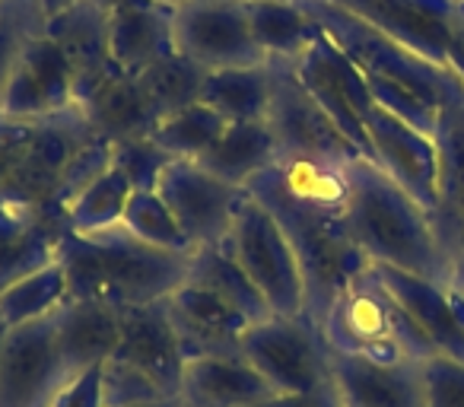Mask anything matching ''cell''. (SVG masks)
I'll return each instance as SVG.
<instances>
[{
  "label": "cell",
  "instance_id": "cell-28",
  "mask_svg": "<svg viewBox=\"0 0 464 407\" xmlns=\"http://www.w3.org/2000/svg\"><path fill=\"white\" fill-rule=\"evenodd\" d=\"M252 35L267 61H299L322 35V26L299 0H246Z\"/></svg>",
  "mask_w": 464,
  "mask_h": 407
},
{
  "label": "cell",
  "instance_id": "cell-24",
  "mask_svg": "<svg viewBox=\"0 0 464 407\" xmlns=\"http://www.w3.org/2000/svg\"><path fill=\"white\" fill-rule=\"evenodd\" d=\"M267 394H274V388L242 354L188 360L179 388L188 407H248Z\"/></svg>",
  "mask_w": 464,
  "mask_h": 407
},
{
  "label": "cell",
  "instance_id": "cell-29",
  "mask_svg": "<svg viewBox=\"0 0 464 407\" xmlns=\"http://www.w3.org/2000/svg\"><path fill=\"white\" fill-rule=\"evenodd\" d=\"M194 162L229 185L248 188L255 175L277 162V143L265 121H229L219 141Z\"/></svg>",
  "mask_w": 464,
  "mask_h": 407
},
{
  "label": "cell",
  "instance_id": "cell-8",
  "mask_svg": "<svg viewBox=\"0 0 464 407\" xmlns=\"http://www.w3.org/2000/svg\"><path fill=\"white\" fill-rule=\"evenodd\" d=\"M242 356L274 392H318L331 385L328 344L309 315H271L242 337Z\"/></svg>",
  "mask_w": 464,
  "mask_h": 407
},
{
  "label": "cell",
  "instance_id": "cell-4",
  "mask_svg": "<svg viewBox=\"0 0 464 407\" xmlns=\"http://www.w3.org/2000/svg\"><path fill=\"white\" fill-rule=\"evenodd\" d=\"M318 331L328 350L372 363H423L436 354L372 265L337 293L318 322Z\"/></svg>",
  "mask_w": 464,
  "mask_h": 407
},
{
  "label": "cell",
  "instance_id": "cell-22",
  "mask_svg": "<svg viewBox=\"0 0 464 407\" xmlns=\"http://www.w3.org/2000/svg\"><path fill=\"white\" fill-rule=\"evenodd\" d=\"M64 214L0 204V293L58 261Z\"/></svg>",
  "mask_w": 464,
  "mask_h": 407
},
{
  "label": "cell",
  "instance_id": "cell-42",
  "mask_svg": "<svg viewBox=\"0 0 464 407\" xmlns=\"http://www.w3.org/2000/svg\"><path fill=\"white\" fill-rule=\"evenodd\" d=\"M48 407H102V392H99V366L90 373L77 375L58 392V398Z\"/></svg>",
  "mask_w": 464,
  "mask_h": 407
},
{
  "label": "cell",
  "instance_id": "cell-25",
  "mask_svg": "<svg viewBox=\"0 0 464 407\" xmlns=\"http://www.w3.org/2000/svg\"><path fill=\"white\" fill-rule=\"evenodd\" d=\"M109 52L111 61L128 73H143L147 67L179 54L172 10L156 0H137L109 14Z\"/></svg>",
  "mask_w": 464,
  "mask_h": 407
},
{
  "label": "cell",
  "instance_id": "cell-20",
  "mask_svg": "<svg viewBox=\"0 0 464 407\" xmlns=\"http://www.w3.org/2000/svg\"><path fill=\"white\" fill-rule=\"evenodd\" d=\"M328 363L343 407H426L423 363H372L334 350Z\"/></svg>",
  "mask_w": 464,
  "mask_h": 407
},
{
  "label": "cell",
  "instance_id": "cell-17",
  "mask_svg": "<svg viewBox=\"0 0 464 407\" xmlns=\"http://www.w3.org/2000/svg\"><path fill=\"white\" fill-rule=\"evenodd\" d=\"M166 312L185 360L242 354V337L252 328V322L239 309H232L217 293L204 290L191 280H185L166 299Z\"/></svg>",
  "mask_w": 464,
  "mask_h": 407
},
{
  "label": "cell",
  "instance_id": "cell-26",
  "mask_svg": "<svg viewBox=\"0 0 464 407\" xmlns=\"http://www.w3.org/2000/svg\"><path fill=\"white\" fill-rule=\"evenodd\" d=\"M54 331H58L61 356L77 379V375L102 366L115 354L118 341H121V309L90 303V299H67L54 312Z\"/></svg>",
  "mask_w": 464,
  "mask_h": 407
},
{
  "label": "cell",
  "instance_id": "cell-40",
  "mask_svg": "<svg viewBox=\"0 0 464 407\" xmlns=\"http://www.w3.org/2000/svg\"><path fill=\"white\" fill-rule=\"evenodd\" d=\"M366 83H369V92H372L375 105H382L385 111H392L394 118L407 121L411 128H417V131H423V134L436 137L439 105L426 102V99H420L417 92L404 90V86H398V83H388V80L366 77Z\"/></svg>",
  "mask_w": 464,
  "mask_h": 407
},
{
  "label": "cell",
  "instance_id": "cell-14",
  "mask_svg": "<svg viewBox=\"0 0 464 407\" xmlns=\"http://www.w3.org/2000/svg\"><path fill=\"white\" fill-rule=\"evenodd\" d=\"M362 128L369 134L375 166L392 181H398L420 208L432 214V208H436V188H439L436 137L411 128V124L394 118L382 105H372L362 115Z\"/></svg>",
  "mask_w": 464,
  "mask_h": 407
},
{
  "label": "cell",
  "instance_id": "cell-1",
  "mask_svg": "<svg viewBox=\"0 0 464 407\" xmlns=\"http://www.w3.org/2000/svg\"><path fill=\"white\" fill-rule=\"evenodd\" d=\"M58 265L67 277V299H90L124 312L166 303L185 284L191 255L147 246L118 223L99 233L64 229Z\"/></svg>",
  "mask_w": 464,
  "mask_h": 407
},
{
  "label": "cell",
  "instance_id": "cell-32",
  "mask_svg": "<svg viewBox=\"0 0 464 407\" xmlns=\"http://www.w3.org/2000/svg\"><path fill=\"white\" fill-rule=\"evenodd\" d=\"M130 194H134V185L128 181V175L121 169L109 166L67 204V229H73V233H99V229L118 227L124 220V208H128Z\"/></svg>",
  "mask_w": 464,
  "mask_h": 407
},
{
  "label": "cell",
  "instance_id": "cell-11",
  "mask_svg": "<svg viewBox=\"0 0 464 407\" xmlns=\"http://www.w3.org/2000/svg\"><path fill=\"white\" fill-rule=\"evenodd\" d=\"M156 191L169 204L191 248L223 246L248 194L246 188L217 179L194 160L169 162L166 172L160 175Z\"/></svg>",
  "mask_w": 464,
  "mask_h": 407
},
{
  "label": "cell",
  "instance_id": "cell-41",
  "mask_svg": "<svg viewBox=\"0 0 464 407\" xmlns=\"http://www.w3.org/2000/svg\"><path fill=\"white\" fill-rule=\"evenodd\" d=\"M426 407H464V363L432 354L423 360Z\"/></svg>",
  "mask_w": 464,
  "mask_h": 407
},
{
  "label": "cell",
  "instance_id": "cell-37",
  "mask_svg": "<svg viewBox=\"0 0 464 407\" xmlns=\"http://www.w3.org/2000/svg\"><path fill=\"white\" fill-rule=\"evenodd\" d=\"M48 26L42 0H0V92L26 45Z\"/></svg>",
  "mask_w": 464,
  "mask_h": 407
},
{
  "label": "cell",
  "instance_id": "cell-48",
  "mask_svg": "<svg viewBox=\"0 0 464 407\" xmlns=\"http://www.w3.org/2000/svg\"><path fill=\"white\" fill-rule=\"evenodd\" d=\"M156 4H162V7H169V10H175V7H181L185 0H156Z\"/></svg>",
  "mask_w": 464,
  "mask_h": 407
},
{
  "label": "cell",
  "instance_id": "cell-39",
  "mask_svg": "<svg viewBox=\"0 0 464 407\" xmlns=\"http://www.w3.org/2000/svg\"><path fill=\"white\" fill-rule=\"evenodd\" d=\"M175 156H169L153 137H124L111 143V166L121 169L134 191H156L160 175Z\"/></svg>",
  "mask_w": 464,
  "mask_h": 407
},
{
  "label": "cell",
  "instance_id": "cell-3",
  "mask_svg": "<svg viewBox=\"0 0 464 407\" xmlns=\"http://www.w3.org/2000/svg\"><path fill=\"white\" fill-rule=\"evenodd\" d=\"M92 134L80 105L39 118L0 111V204L61 214L64 175Z\"/></svg>",
  "mask_w": 464,
  "mask_h": 407
},
{
  "label": "cell",
  "instance_id": "cell-33",
  "mask_svg": "<svg viewBox=\"0 0 464 407\" xmlns=\"http://www.w3.org/2000/svg\"><path fill=\"white\" fill-rule=\"evenodd\" d=\"M67 303V277L64 267L52 261L42 271L29 274V277L16 280L14 286L0 293V318L16 328V325H29L48 318Z\"/></svg>",
  "mask_w": 464,
  "mask_h": 407
},
{
  "label": "cell",
  "instance_id": "cell-47",
  "mask_svg": "<svg viewBox=\"0 0 464 407\" xmlns=\"http://www.w3.org/2000/svg\"><path fill=\"white\" fill-rule=\"evenodd\" d=\"M7 334H10V325L0 318V354H4V344H7Z\"/></svg>",
  "mask_w": 464,
  "mask_h": 407
},
{
  "label": "cell",
  "instance_id": "cell-27",
  "mask_svg": "<svg viewBox=\"0 0 464 407\" xmlns=\"http://www.w3.org/2000/svg\"><path fill=\"white\" fill-rule=\"evenodd\" d=\"M90 118L92 131L109 137L111 143L124 137H150L160 124L153 102L143 90L140 77L128 71H118L86 105H80Z\"/></svg>",
  "mask_w": 464,
  "mask_h": 407
},
{
  "label": "cell",
  "instance_id": "cell-43",
  "mask_svg": "<svg viewBox=\"0 0 464 407\" xmlns=\"http://www.w3.org/2000/svg\"><path fill=\"white\" fill-rule=\"evenodd\" d=\"M248 407H343V401L331 382L328 388H318V392H274Z\"/></svg>",
  "mask_w": 464,
  "mask_h": 407
},
{
  "label": "cell",
  "instance_id": "cell-21",
  "mask_svg": "<svg viewBox=\"0 0 464 407\" xmlns=\"http://www.w3.org/2000/svg\"><path fill=\"white\" fill-rule=\"evenodd\" d=\"M118 360L143 369L162 385L166 394H179L181 373H185V354L169 322L166 303L140 305V309L121 312V341L115 354Z\"/></svg>",
  "mask_w": 464,
  "mask_h": 407
},
{
  "label": "cell",
  "instance_id": "cell-30",
  "mask_svg": "<svg viewBox=\"0 0 464 407\" xmlns=\"http://www.w3.org/2000/svg\"><path fill=\"white\" fill-rule=\"evenodd\" d=\"M198 102L210 105L226 121H265L271 105V67H223L207 71Z\"/></svg>",
  "mask_w": 464,
  "mask_h": 407
},
{
  "label": "cell",
  "instance_id": "cell-6",
  "mask_svg": "<svg viewBox=\"0 0 464 407\" xmlns=\"http://www.w3.org/2000/svg\"><path fill=\"white\" fill-rule=\"evenodd\" d=\"M299 4L309 10V16L322 26V33L360 67L362 77H379L388 80V83H398L432 105L464 96V83L449 67L420 58L417 52L388 39L385 33L372 29L360 16L347 14L331 0H299Z\"/></svg>",
  "mask_w": 464,
  "mask_h": 407
},
{
  "label": "cell",
  "instance_id": "cell-38",
  "mask_svg": "<svg viewBox=\"0 0 464 407\" xmlns=\"http://www.w3.org/2000/svg\"><path fill=\"white\" fill-rule=\"evenodd\" d=\"M99 392H102V407H137L160 398H179V394L162 392V385L153 375L118 360V356H109L99 366Z\"/></svg>",
  "mask_w": 464,
  "mask_h": 407
},
{
  "label": "cell",
  "instance_id": "cell-44",
  "mask_svg": "<svg viewBox=\"0 0 464 407\" xmlns=\"http://www.w3.org/2000/svg\"><path fill=\"white\" fill-rule=\"evenodd\" d=\"M445 64H449V71L464 83V14H458L455 23H451V39H449Z\"/></svg>",
  "mask_w": 464,
  "mask_h": 407
},
{
  "label": "cell",
  "instance_id": "cell-5",
  "mask_svg": "<svg viewBox=\"0 0 464 407\" xmlns=\"http://www.w3.org/2000/svg\"><path fill=\"white\" fill-rule=\"evenodd\" d=\"M252 198H258L274 220L284 227L305 277V315L312 322H322L328 305L337 299V293L350 284L360 271L369 267V258L353 246L343 214L334 210L299 204L267 188H246Z\"/></svg>",
  "mask_w": 464,
  "mask_h": 407
},
{
  "label": "cell",
  "instance_id": "cell-10",
  "mask_svg": "<svg viewBox=\"0 0 464 407\" xmlns=\"http://www.w3.org/2000/svg\"><path fill=\"white\" fill-rule=\"evenodd\" d=\"M175 52L204 71L267 64L248 26L246 0H185L172 10Z\"/></svg>",
  "mask_w": 464,
  "mask_h": 407
},
{
  "label": "cell",
  "instance_id": "cell-50",
  "mask_svg": "<svg viewBox=\"0 0 464 407\" xmlns=\"http://www.w3.org/2000/svg\"><path fill=\"white\" fill-rule=\"evenodd\" d=\"M185 407H188V404H185Z\"/></svg>",
  "mask_w": 464,
  "mask_h": 407
},
{
  "label": "cell",
  "instance_id": "cell-49",
  "mask_svg": "<svg viewBox=\"0 0 464 407\" xmlns=\"http://www.w3.org/2000/svg\"><path fill=\"white\" fill-rule=\"evenodd\" d=\"M458 14H464V0H458Z\"/></svg>",
  "mask_w": 464,
  "mask_h": 407
},
{
  "label": "cell",
  "instance_id": "cell-31",
  "mask_svg": "<svg viewBox=\"0 0 464 407\" xmlns=\"http://www.w3.org/2000/svg\"><path fill=\"white\" fill-rule=\"evenodd\" d=\"M185 280H191V284L217 293L223 303H229L232 309H239L252 325H258V322H265V318L274 315L271 305H267V299L261 296V290L248 280V274L236 265V258H232L223 246L194 248Z\"/></svg>",
  "mask_w": 464,
  "mask_h": 407
},
{
  "label": "cell",
  "instance_id": "cell-34",
  "mask_svg": "<svg viewBox=\"0 0 464 407\" xmlns=\"http://www.w3.org/2000/svg\"><path fill=\"white\" fill-rule=\"evenodd\" d=\"M226 124L229 121L223 115H217L210 105L191 102L185 109H175L172 115L160 118V124H156L150 137L175 160H200L219 141Z\"/></svg>",
  "mask_w": 464,
  "mask_h": 407
},
{
  "label": "cell",
  "instance_id": "cell-18",
  "mask_svg": "<svg viewBox=\"0 0 464 407\" xmlns=\"http://www.w3.org/2000/svg\"><path fill=\"white\" fill-rule=\"evenodd\" d=\"M45 33L71 58L77 73V105H86L121 67L109 52V10L92 0H71L64 10L48 16Z\"/></svg>",
  "mask_w": 464,
  "mask_h": 407
},
{
  "label": "cell",
  "instance_id": "cell-9",
  "mask_svg": "<svg viewBox=\"0 0 464 407\" xmlns=\"http://www.w3.org/2000/svg\"><path fill=\"white\" fill-rule=\"evenodd\" d=\"M267 67H271V105L265 124L277 143V160L280 156H318L337 162L360 160L362 153L312 99L290 61H267Z\"/></svg>",
  "mask_w": 464,
  "mask_h": 407
},
{
  "label": "cell",
  "instance_id": "cell-35",
  "mask_svg": "<svg viewBox=\"0 0 464 407\" xmlns=\"http://www.w3.org/2000/svg\"><path fill=\"white\" fill-rule=\"evenodd\" d=\"M137 77H140L156 115L166 118V115H172L175 109H185V105L198 102L207 71L191 64L188 58H181V54H172V58L147 67V71L137 73Z\"/></svg>",
  "mask_w": 464,
  "mask_h": 407
},
{
  "label": "cell",
  "instance_id": "cell-36",
  "mask_svg": "<svg viewBox=\"0 0 464 407\" xmlns=\"http://www.w3.org/2000/svg\"><path fill=\"white\" fill-rule=\"evenodd\" d=\"M124 227L143 239L147 246L156 248H166V252H181V255H191V242L188 236L181 233L179 220L172 217L169 204L160 198V191H134L128 200V208H124Z\"/></svg>",
  "mask_w": 464,
  "mask_h": 407
},
{
  "label": "cell",
  "instance_id": "cell-15",
  "mask_svg": "<svg viewBox=\"0 0 464 407\" xmlns=\"http://www.w3.org/2000/svg\"><path fill=\"white\" fill-rule=\"evenodd\" d=\"M77 109V73L61 45L48 33L35 35L10 71L0 111L7 115H58Z\"/></svg>",
  "mask_w": 464,
  "mask_h": 407
},
{
  "label": "cell",
  "instance_id": "cell-7",
  "mask_svg": "<svg viewBox=\"0 0 464 407\" xmlns=\"http://www.w3.org/2000/svg\"><path fill=\"white\" fill-rule=\"evenodd\" d=\"M223 248L248 274V280L258 286L274 315H305L303 265H299L284 227L274 220V214L258 198L246 194Z\"/></svg>",
  "mask_w": 464,
  "mask_h": 407
},
{
  "label": "cell",
  "instance_id": "cell-16",
  "mask_svg": "<svg viewBox=\"0 0 464 407\" xmlns=\"http://www.w3.org/2000/svg\"><path fill=\"white\" fill-rule=\"evenodd\" d=\"M432 64H445L458 0H331Z\"/></svg>",
  "mask_w": 464,
  "mask_h": 407
},
{
  "label": "cell",
  "instance_id": "cell-45",
  "mask_svg": "<svg viewBox=\"0 0 464 407\" xmlns=\"http://www.w3.org/2000/svg\"><path fill=\"white\" fill-rule=\"evenodd\" d=\"M96 7H102V10H109V14H115V10H121V7H128V4H137V0H92Z\"/></svg>",
  "mask_w": 464,
  "mask_h": 407
},
{
  "label": "cell",
  "instance_id": "cell-12",
  "mask_svg": "<svg viewBox=\"0 0 464 407\" xmlns=\"http://www.w3.org/2000/svg\"><path fill=\"white\" fill-rule=\"evenodd\" d=\"M73 382L58 347L54 312L10 328L0 354V407H48Z\"/></svg>",
  "mask_w": 464,
  "mask_h": 407
},
{
  "label": "cell",
  "instance_id": "cell-13",
  "mask_svg": "<svg viewBox=\"0 0 464 407\" xmlns=\"http://www.w3.org/2000/svg\"><path fill=\"white\" fill-rule=\"evenodd\" d=\"M293 71L303 80L305 90L312 92V99L328 111L331 121L341 128V134L366 160H372V147H369V134L362 128V115L372 109L375 99L369 92V83L360 67L322 33L303 58L293 61Z\"/></svg>",
  "mask_w": 464,
  "mask_h": 407
},
{
  "label": "cell",
  "instance_id": "cell-46",
  "mask_svg": "<svg viewBox=\"0 0 464 407\" xmlns=\"http://www.w3.org/2000/svg\"><path fill=\"white\" fill-rule=\"evenodd\" d=\"M137 407H185L181 398H160V401H150V404H137Z\"/></svg>",
  "mask_w": 464,
  "mask_h": 407
},
{
  "label": "cell",
  "instance_id": "cell-2",
  "mask_svg": "<svg viewBox=\"0 0 464 407\" xmlns=\"http://www.w3.org/2000/svg\"><path fill=\"white\" fill-rule=\"evenodd\" d=\"M347 172L350 198L343 208V227L369 265L398 267L439 286H451V265L430 210L420 208L372 160L360 156L350 162Z\"/></svg>",
  "mask_w": 464,
  "mask_h": 407
},
{
  "label": "cell",
  "instance_id": "cell-23",
  "mask_svg": "<svg viewBox=\"0 0 464 407\" xmlns=\"http://www.w3.org/2000/svg\"><path fill=\"white\" fill-rule=\"evenodd\" d=\"M372 267L379 271L388 293L398 299L401 309L411 315V322L426 334L432 350L464 363V322L458 318L455 303L449 296V286H439L426 277H417V274L398 271V267Z\"/></svg>",
  "mask_w": 464,
  "mask_h": 407
},
{
  "label": "cell",
  "instance_id": "cell-19",
  "mask_svg": "<svg viewBox=\"0 0 464 407\" xmlns=\"http://www.w3.org/2000/svg\"><path fill=\"white\" fill-rule=\"evenodd\" d=\"M439 188L436 208H432V227L442 242V252L451 265V284H455V265L464 252V96H455L439 105Z\"/></svg>",
  "mask_w": 464,
  "mask_h": 407
}]
</instances>
